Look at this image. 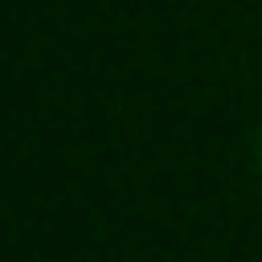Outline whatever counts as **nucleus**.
Here are the masks:
<instances>
[{
	"label": "nucleus",
	"instance_id": "obj_1",
	"mask_svg": "<svg viewBox=\"0 0 262 262\" xmlns=\"http://www.w3.org/2000/svg\"><path fill=\"white\" fill-rule=\"evenodd\" d=\"M257 171H262V134H257Z\"/></svg>",
	"mask_w": 262,
	"mask_h": 262
}]
</instances>
